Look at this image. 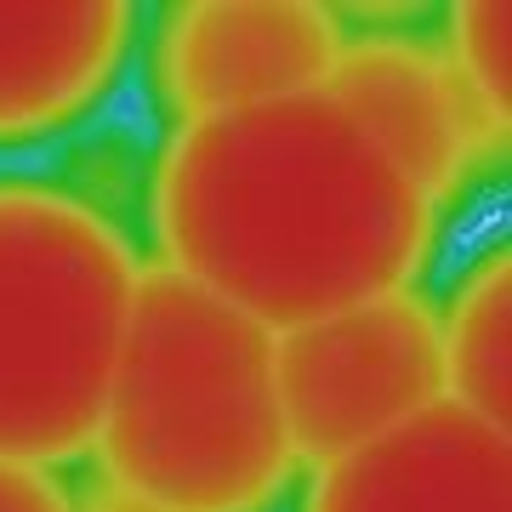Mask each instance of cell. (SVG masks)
Returning <instances> with one entry per match:
<instances>
[{
	"instance_id": "1",
	"label": "cell",
	"mask_w": 512,
	"mask_h": 512,
	"mask_svg": "<svg viewBox=\"0 0 512 512\" xmlns=\"http://www.w3.org/2000/svg\"><path fill=\"white\" fill-rule=\"evenodd\" d=\"M160 268L279 336L416 291L439 205L319 92L165 131L148 171Z\"/></svg>"
},
{
	"instance_id": "2",
	"label": "cell",
	"mask_w": 512,
	"mask_h": 512,
	"mask_svg": "<svg viewBox=\"0 0 512 512\" xmlns=\"http://www.w3.org/2000/svg\"><path fill=\"white\" fill-rule=\"evenodd\" d=\"M92 450L97 473L171 512H274L302 473L279 410L274 336L143 262Z\"/></svg>"
},
{
	"instance_id": "3",
	"label": "cell",
	"mask_w": 512,
	"mask_h": 512,
	"mask_svg": "<svg viewBox=\"0 0 512 512\" xmlns=\"http://www.w3.org/2000/svg\"><path fill=\"white\" fill-rule=\"evenodd\" d=\"M137 274L109 211L0 177V461L52 473L92 450Z\"/></svg>"
},
{
	"instance_id": "4",
	"label": "cell",
	"mask_w": 512,
	"mask_h": 512,
	"mask_svg": "<svg viewBox=\"0 0 512 512\" xmlns=\"http://www.w3.org/2000/svg\"><path fill=\"white\" fill-rule=\"evenodd\" d=\"M274 382L296 461L325 467L444 399L439 308L393 291L279 330Z\"/></svg>"
},
{
	"instance_id": "5",
	"label": "cell",
	"mask_w": 512,
	"mask_h": 512,
	"mask_svg": "<svg viewBox=\"0 0 512 512\" xmlns=\"http://www.w3.org/2000/svg\"><path fill=\"white\" fill-rule=\"evenodd\" d=\"M348 29L313 0H183L148 46V92L171 126L319 92Z\"/></svg>"
},
{
	"instance_id": "6",
	"label": "cell",
	"mask_w": 512,
	"mask_h": 512,
	"mask_svg": "<svg viewBox=\"0 0 512 512\" xmlns=\"http://www.w3.org/2000/svg\"><path fill=\"white\" fill-rule=\"evenodd\" d=\"M325 97L439 211L461 200L467 183H478L484 165L507 143L473 109V97L461 92L439 46L416 35H393V29L348 35L325 80Z\"/></svg>"
},
{
	"instance_id": "7",
	"label": "cell",
	"mask_w": 512,
	"mask_h": 512,
	"mask_svg": "<svg viewBox=\"0 0 512 512\" xmlns=\"http://www.w3.org/2000/svg\"><path fill=\"white\" fill-rule=\"evenodd\" d=\"M302 512H512V427L439 399L313 467Z\"/></svg>"
},
{
	"instance_id": "8",
	"label": "cell",
	"mask_w": 512,
	"mask_h": 512,
	"mask_svg": "<svg viewBox=\"0 0 512 512\" xmlns=\"http://www.w3.org/2000/svg\"><path fill=\"white\" fill-rule=\"evenodd\" d=\"M137 40L126 0H23L0 6V148L80 126L120 86Z\"/></svg>"
},
{
	"instance_id": "9",
	"label": "cell",
	"mask_w": 512,
	"mask_h": 512,
	"mask_svg": "<svg viewBox=\"0 0 512 512\" xmlns=\"http://www.w3.org/2000/svg\"><path fill=\"white\" fill-rule=\"evenodd\" d=\"M444 399L507 427L512 421V262L507 245H490L456 279L439 308Z\"/></svg>"
},
{
	"instance_id": "10",
	"label": "cell",
	"mask_w": 512,
	"mask_h": 512,
	"mask_svg": "<svg viewBox=\"0 0 512 512\" xmlns=\"http://www.w3.org/2000/svg\"><path fill=\"white\" fill-rule=\"evenodd\" d=\"M444 63L473 97V109L490 120L495 137L512 126V6L507 0H461L450 6V35H444Z\"/></svg>"
},
{
	"instance_id": "11",
	"label": "cell",
	"mask_w": 512,
	"mask_h": 512,
	"mask_svg": "<svg viewBox=\"0 0 512 512\" xmlns=\"http://www.w3.org/2000/svg\"><path fill=\"white\" fill-rule=\"evenodd\" d=\"M0 512H74V507H69V490L57 484V473L0 461Z\"/></svg>"
},
{
	"instance_id": "12",
	"label": "cell",
	"mask_w": 512,
	"mask_h": 512,
	"mask_svg": "<svg viewBox=\"0 0 512 512\" xmlns=\"http://www.w3.org/2000/svg\"><path fill=\"white\" fill-rule=\"evenodd\" d=\"M69 507L74 512H171V507H160L154 495L131 490V484H120V478H109V473H92L80 490H69Z\"/></svg>"
}]
</instances>
